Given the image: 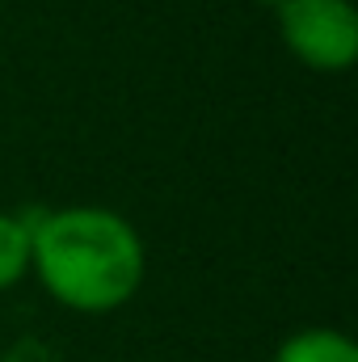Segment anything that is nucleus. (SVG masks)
<instances>
[{
    "instance_id": "1",
    "label": "nucleus",
    "mask_w": 358,
    "mask_h": 362,
    "mask_svg": "<svg viewBox=\"0 0 358 362\" xmlns=\"http://www.w3.org/2000/svg\"><path fill=\"white\" fill-rule=\"evenodd\" d=\"M30 274L81 316H105L135 299L148 253L131 219L110 206H55L30 215Z\"/></svg>"
},
{
    "instance_id": "2",
    "label": "nucleus",
    "mask_w": 358,
    "mask_h": 362,
    "mask_svg": "<svg viewBox=\"0 0 358 362\" xmlns=\"http://www.w3.org/2000/svg\"><path fill=\"white\" fill-rule=\"evenodd\" d=\"M274 25L282 47L321 76H342L358 59V8L350 0H278Z\"/></svg>"
},
{
    "instance_id": "3",
    "label": "nucleus",
    "mask_w": 358,
    "mask_h": 362,
    "mask_svg": "<svg viewBox=\"0 0 358 362\" xmlns=\"http://www.w3.org/2000/svg\"><path fill=\"white\" fill-rule=\"evenodd\" d=\"M274 362H358V346L342 329H299L291 337H282V346L274 350Z\"/></svg>"
},
{
    "instance_id": "4",
    "label": "nucleus",
    "mask_w": 358,
    "mask_h": 362,
    "mask_svg": "<svg viewBox=\"0 0 358 362\" xmlns=\"http://www.w3.org/2000/svg\"><path fill=\"white\" fill-rule=\"evenodd\" d=\"M30 274V215L0 211V291H13Z\"/></svg>"
}]
</instances>
